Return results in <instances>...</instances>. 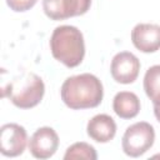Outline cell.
<instances>
[{"mask_svg": "<svg viewBox=\"0 0 160 160\" xmlns=\"http://www.w3.org/2000/svg\"><path fill=\"white\" fill-rule=\"evenodd\" d=\"M60 95L64 104L72 110L91 109L100 105L104 89L95 75L84 72L69 76L61 85Z\"/></svg>", "mask_w": 160, "mask_h": 160, "instance_id": "obj_1", "label": "cell"}, {"mask_svg": "<svg viewBox=\"0 0 160 160\" xmlns=\"http://www.w3.org/2000/svg\"><path fill=\"white\" fill-rule=\"evenodd\" d=\"M52 56L68 68H76L85 56V42L82 32L71 25L55 28L50 38Z\"/></svg>", "mask_w": 160, "mask_h": 160, "instance_id": "obj_2", "label": "cell"}, {"mask_svg": "<svg viewBox=\"0 0 160 160\" xmlns=\"http://www.w3.org/2000/svg\"><path fill=\"white\" fill-rule=\"evenodd\" d=\"M2 91L16 108L31 109L42 100L45 85L39 75L26 71L15 76Z\"/></svg>", "mask_w": 160, "mask_h": 160, "instance_id": "obj_3", "label": "cell"}, {"mask_svg": "<svg viewBox=\"0 0 160 160\" xmlns=\"http://www.w3.org/2000/svg\"><path fill=\"white\" fill-rule=\"evenodd\" d=\"M155 140V130L152 125L146 121H139L130 125L121 140L124 152L131 158H139L144 155L152 145Z\"/></svg>", "mask_w": 160, "mask_h": 160, "instance_id": "obj_4", "label": "cell"}, {"mask_svg": "<svg viewBox=\"0 0 160 160\" xmlns=\"http://www.w3.org/2000/svg\"><path fill=\"white\" fill-rule=\"evenodd\" d=\"M28 145V134L24 126L9 122L0 129V152L8 158H15L24 152Z\"/></svg>", "mask_w": 160, "mask_h": 160, "instance_id": "obj_5", "label": "cell"}, {"mask_svg": "<svg viewBox=\"0 0 160 160\" xmlns=\"http://www.w3.org/2000/svg\"><path fill=\"white\" fill-rule=\"evenodd\" d=\"M90 5L91 0H42V10L51 20H65L84 15Z\"/></svg>", "mask_w": 160, "mask_h": 160, "instance_id": "obj_6", "label": "cell"}, {"mask_svg": "<svg viewBox=\"0 0 160 160\" xmlns=\"http://www.w3.org/2000/svg\"><path fill=\"white\" fill-rule=\"evenodd\" d=\"M140 71V61L139 59L129 51L118 52L110 65V72L112 79L120 84H131L134 82Z\"/></svg>", "mask_w": 160, "mask_h": 160, "instance_id": "obj_7", "label": "cell"}, {"mask_svg": "<svg viewBox=\"0 0 160 160\" xmlns=\"http://www.w3.org/2000/svg\"><path fill=\"white\" fill-rule=\"evenodd\" d=\"M59 146V136L50 126L39 128L29 140V150L36 159L51 158Z\"/></svg>", "mask_w": 160, "mask_h": 160, "instance_id": "obj_8", "label": "cell"}, {"mask_svg": "<svg viewBox=\"0 0 160 160\" xmlns=\"http://www.w3.org/2000/svg\"><path fill=\"white\" fill-rule=\"evenodd\" d=\"M134 46L142 52H155L160 49V25L138 24L131 30Z\"/></svg>", "mask_w": 160, "mask_h": 160, "instance_id": "obj_9", "label": "cell"}, {"mask_svg": "<svg viewBox=\"0 0 160 160\" xmlns=\"http://www.w3.org/2000/svg\"><path fill=\"white\" fill-rule=\"evenodd\" d=\"M86 132L96 142H109L116 134V124L110 115L98 114L89 120Z\"/></svg>", "mask_w": 160, "mask_h": 160, "instance_id": "obj_10", "label": "cell"}, {"mask_svg": "<svg viewBox=\"0 0 160 160\" xmlns=\"http://www.w3.org/2000/svg\"><path fill=\"white\" fill-rule=\"evenodd\" d=\"M112 109L121 119H132L140 111V100L131 91H120L112 99Z\"/></svg>", "mask_w": 160, "mask_h": 160, "instance_id": "obj_11", "label": "cell"}, {"mask_svg": "<svg viewBox=\"0 0 160 160\" xmlns=\"http://www.w3.org/2000/svg\"><path fill=\"white\" fill-rule=\"evenodd\" d=\"M144 90L152 102L160 99V65H152L146 70L144 76Z\"/></svg>", "mask_w": 160, "mask_h": 160, "instance_id": "obj_12", "label": "cell"}, {"mask_svg": "<svg viewBox=\"0 0 160 160\" xmlns=\"http://www.w3.org/2000/svg\"><path fill=\"white\" fill-rule=\"evenodd\" d=\"M64 159H86V160H96L98 159V154L96 150L92 145L80 141V142H75L72 145H70L65 154H64Z\"/></svg>", "mask_w": 160, "mask_h": 160, "instance_id": "obj_13", "label": "cell"}, {"mask_svg": "<svg viewBox=\"0 0 160 160\" xmlns=\"http://www.w3.org/2000/svg\"><path fill=\"white\" fill-rule=\"evenodd\" d=\"M38 2V0H6L8 6L16 12H24L30 10L35 4Z\"/></svg>", "mask_w": 160, "mask_h": 160, "instance_id": "obj_14", "label": "cell"}, {"mask_svg": "<svg viewBox=\"0 0 160 160\" xmlns=\"http://www.w3.org/2000/svg\"><path fill=\"white\" fill-rule=\"evenodd\" d=\"M154 114H155V118L158 119V121L160 122V99L154 101Z\"/></svg>", "mask_w": 160, "mask_h": 160, "instance_id": "obj_15", "label": "cell"}]
</instances>
